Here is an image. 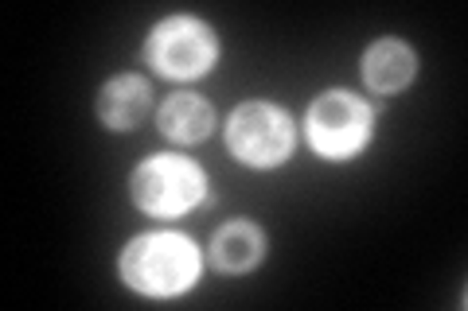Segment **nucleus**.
<instances>
[{
  "label": "nucleus",
  "instance_id": "1",
  "mask_svg": "<svg viewBox=\"0 0 468 311\" xmlns=\"http://www.w3.org/2000/svg\"><path fill=\"white\" fill-rule=\"evenodd\" d=\"M122 276L144 295H176L196 285L199 249L184 233H144V238L129 242Z\"/></svg>",
  "mask_w": 468,
  "mask_h": 311
},
{
  "label": "nucleus",
  "instance_id": "2",
  "mask_svg": "<svg viewBox=\"0 0 468 311\" xmlns=\"http://www.w3.org/2000/svg\"><path fill=\"white\" fill-rule=\"evenodd\" d=\"M207 175L184 156H153L133 171V199L144 214L176 218L203 199Z\"/></svg>",
  "mask_w": 468,
  "mask_h": 311
},
{
  "label": "nucleus",
  "instance_id": "3",
  "mask_svg": "<svg viewBox=\"0 0 468 311\" xmlns=\"http://www.w3.org/2000/svg\"><path fill=\"white\" fill-rule=\"evenodd\" d=\"M218 43L207 24L192 16H172L153 27L149 43H144V63H153L168 78H199L215 67Z\"/></svg>",
  "mask_w": 468,
  "mask_h": 311
},
{
  "label": "nucleus",
  "instance_id": "4",
  "mask_svg": "<svg viewBox=\"0 0 468 311\" xmlns=\"http://www.w3.org/2000/svg\"><path fill=\"white\" fill-rule=\"evenodd\" d=\"M309 144L324 160L356 156L371 137V109L347 90H328L313 101L309 109Z\"/></svg>",
  "mask_w": 468,
  "mask_h": 311
},
{
  "label": "nucleus",
  "instance_id": "5",
  "mask_svg": "<svg viewBox=\"0 0 468 311\" xmlns=\"http://www.w3.org/2000/svg\"><path fill=\"white\" fill-rule=\"evenodd\" d=\"M230 152L250 168H273L292 152V125L289 117L270 101H246L227 121Z\"/></svg>",
  "mask_w": 468,
  "mask_h": 311
},
{
  "label": "nucleus",
  "instance_id": "6",
  "mask_svg": "<svg viewBox=\"0 0 468 311\" xmlns=\"http://www.w3.org/2000/svg\"><path fill=\"white\" fill-rule=\"evenodd\" d=\"M363 78L378 94H399L414 78V51L402 39H378L363 55Z\"/></svg>",
  "mask_w": 468,
  "mask_h": 311
},
{
  "label": "nucleus",
  "instance_id": "7",
  "mask_svg": "<svg viewBox=\"0 0 468 311\" xmlns=\"http://www.w3.org/2000/svg\"><path fill=\"white\" fill-rule=\"evenodd\" d=\"M98 113L110 129H133L149 113V82L137 74H122V78L106 82V90L98 98Z\"/></svg>",
  "mask_w": 468,
  "mask_h": 311
},
{
  "label": "nucleus",
  "instance_id": "8",
  "mask_svg": "<svg viewBox=\"0 0 468 311\" xmlns=\"http://www.w3.org/2000/svg\"><path fill=\"white\" fill-rule=\"evenodd\" d=\"M215 125V113L203 98L196 94H176L160 106V132L172 137L176 144H196L211 132Z\"/></svg>",
  "mask_w": 468,
  "mask_h": 311
},
{
  "label": "nucleus",
  "instance_id": "9",
  "mask_svg": "<svg viewBox=\"0 0 468 311\" xmlns=\"http://www.w3.org/2000/svg\"><path fill=\"white\" fill-rule=\"evenodd\" d=\"M261 249H266V238H261L258 226H250V222H230V226H223L215 233L211 261L223 273H246L258 264Z\"/></svg>",
  "mask_w": 468,
  "mask_h": 311
}]
</instances>
